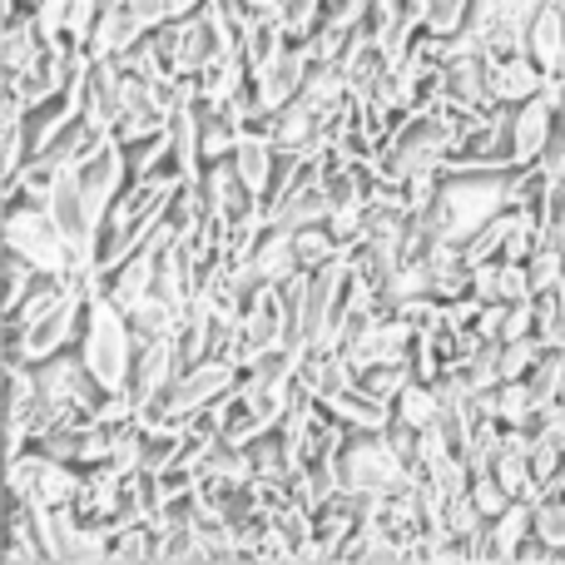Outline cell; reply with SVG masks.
<instances>
[{"label": "cell", "instance_id": "6da1fadb", "mask_svg": "<svg viewBox=\"0 0 565 565\" xmlns=\"http://www.w3.org/2000/svg\"><path fill=\"white\" fill-rule=\"evenodd\" d=\"M501 209H511V169H441V189L427 214L441 244H467Z\"/></svg>", "mask_w": 565, "mask_h": 565}, {"label": "cell", "instance_id": "7a4b0ae2", "mask_svg": "<svg viewBox=\"0 0 565 565\" xmlns=\"http://www.w3.org/2000/svg\"><path fill=\"white\" fill-rule=\"evenodd\" d=\"M135 322L105 292H89L85 302V328H79V362L105 392H129V372H135Z\"/></svg>", "mask_w": 565, "mask_h": 565}, {"label": "cell", "instance_id": "3957f363", "mask_svg": "<svg viewBox=\"0 0 565 565\" xmlns=\"http://www.w3.org/2000/svg\"><path fill=\"white\" fill-rule=\"evenodd\" d=\"M338 477H342V491H352V497H387V491L407 487L412 467L397 451L392 431L377 427V431H352L338 457Z\"/></svg>", "mask_w": 565, "mask_h": 565}, {"label": "cell", "instance_id": "277c9868", "mask_svg": "<svg viewBox=\"0 0 565 565\" xmlns=\"http://www.w3.org/2000/svg\"><path fill=\"white\" fill-rule=\"evenodd\" d=\"M0 244H6V254H20L25 264H35L40 274H70V264H75L50 204H30V199H6Z\"/></svg>", "mask_w": 565, "mask_h": 565}, {"label": "cell", "instance_id": "5b68a950", "mask_svg": "<svg viewBox=\"0 0 565 565\" xmlns=\"http://www.w3.org/2000/svg\"><path fill=\"white\" fill-rule=\"evenodd\" d=\"M238 377H244V367H238V362L204 358V362H194V367L179 372L174 387H169L139 422H169V427H184L189 417H199V412H209L214 402H224L228 392L238 387Z\"/></svg>", "mask_w": 565, "mask_h": 565}, {"label": "cell", "instance_id": "8992f818", "mask_svg": "<svg viewBox=\"0 0 565 565\" xmlns=\"http://www.w3.org/2000/svg\"><path fill=\"white\" fill-rule=\"evenodd\" d=\"M556 115H561V99H556V89H551V79L541 95L511 105V169L536 164V159L546 154L551 139H556Z\"/></svg>", "mask_w": 565, "mask_h": 565}, {"label": "cell", "instance_id": "52a82bcc", "mask_svg": "<svg viewBox=\"0 0 565 565\" xmlns=\"http://www.w3.org/2000/svg\"><path fill=\"white\" fill-rule=\"evenodd\" d=\"M184 372V352H179V338H149L139 342L135 352V372H129V397H135L139 417L174 387V377Z\"/></svg>", "mask_w": 565, "mask_h": 565}, {"label": "cell", "instance_id": "ba28073f", "mask_svg": "<svg viewBox=\"0 0 565 565\" xmlns=\"http://www.w3.org/2000/svg\"><path fill=\"white\" fill-rule=\"evenodd\" d=\"M85 302H89V292L70 288V298L60 302V308L50 312V318H40L35 328L25 332V342H20L15 358H25V362H45V358H55V352L79 348V328H85Z\"/></svg>", "mask_w": 565, "mask_h": 565}, {"label": "cell", "instance_id": "9c48e42d", "mask_svg": "<svg viewBox=\"0 0 565 565\" xmlns=\"http://www.w3.org/2000/svg\"><path fill=\"white\" fill-rule=\"evenodd\" d=\"M308 70H312V60H308V50H302L298 40H288L282 50H274L264 65H254V79H248V85H254L264 115L302 95V85H308Z\"/></svg>", "mask_w": 565, "mask_h": 565}, {"label": "cell", "instance_id": "30bf717a", "mask_svg": "<svg viewBox=\"0 0 565 565\" xmlns=\"http://www.w3.org/2000/svg\"><path fill=\"white\" fill-rule=\"evenodd\" d=\"M487 79L497 105H521V99L541 95L551 75L536 65L531 50H487Z\"/></svg>", "mask_w": 565, "mask_h": 565}, {"label": "cell", "instance_id": "8fae6325", "mask_svg": "<svg viewBox=\"0 0 565 565\" xmlns=\"http://www.w3.org/2000/svg\"><path fill=\"white\" fill-rule=\"evenodd\" d=\"M248 79H254V65H248L244 45L214 50V55L204 60V70L194 75V95L204 99V105H228V99H234Z\"/></svg>", "mask_w": 565, "mask_h": 565}, {"label": "cell", "instance_id": "7c38bea8", "mask_svg": "<svg viewBox=\"0 0 565 565\" xmlns=\"http://www.w3.org/2000/svg\"><path fill=\"white\" fill-rule=\"evenodd\" d=\"M471 292L481 302H526L536 298V282H531L526 258H491L471 268Z\"/></svg>", "mask_w": 565, "mask_h": 565}, {"label": "cell", "instance_id": "4fadbf2b", "mask_svg": "<svg viewBox=\"0 0 565 565\" xmlns=\"http://www.w3.org/2000/svg\"><path fill=\"white\" fill-rule=\"evenodd\" d=\"M228 159H234V169L244 174V184L268 204V189H274V174H278V145L268 139V129H264V125L244 129Z\"/></svg>", "mask_w": 565, "mask_h": 565}, {"label": "cell", "instance_id": "5bb4252c", "mask_svg": "<svg viewBox=\"0 0 565 565\" xmlns=\"http://www.w3.org/2000/svg\"><path fill=\"white\" fill-rule=\"evenodd\" d=\"M318 402L342 422V427H352V431H377V427H387V422H392V407L372 397V392L362 387L358 377H352L348 387H338V392H328V397H318Z\"/></svg>", "mask_w": 565, "mask_h": 565}, {"label": "cell", "instance_id": "9a60e30c", "mask_svg": "<svg viewBox=\"0 0 565 565\" xmlns=\"http://www.w3.org/2000/svg\"><path fill=\"white\" fill-rule=\"evenodd\" d=\"M145 35H149V25L129 10V0H119V6L99 10L95 30H89V55H125V50H135Z\"/></svg>", "mask_w": 565, "mask_h": 565}, {"label": "cell", "instance_id": "2e32d148", "mask_svg": "<svg viewBox=\"0 0 565 565\" xmlns=\"http://www.w3.org/2000/svg\"><path fill=\"white\" fill-rule=\"evenodd\" d=\"M154 292V238H149L139 254H129L119 268L105 274V298H115L119 308H139V302Z\"/></svg>", "mask_w": 565, "mask_h": 565}, {"label": "cell", "instance_id": "e0dca14e", "mask_svg": "<svg viewBox=\"0 0 565 565\" xmlns=\"http://www.w3.org/2000/svg\"><path fill=\"white\" fill-rule=\"evenodd\" d=\"M302 268L298 258V238L288 234V228H274L268 224V234L258 238L254 258H248V274H254L258 282H268V288H278V282H288L292 274Z\"/></svg>", "mask_w": 565, "mask_h": 565}, {"label": "cell", "instance_id": "ac0fdd59", "mask_svg": "<svg viewBox=\"0 0 565 565\" xmlns=\"http://www.w3.org/2000/svg\"><path fill=\"white\" fill-rule=\"evenodd\" d=\"M531 536H536V507L531 501H511L487 526V561H516Z\"/></svg>", "mask_w": 565, "mask_h": 565}, {"label": "cell", "instance_id": "d6986e66", "mask_svg": "<svg viewBox=\"0 0 565 565\" xmlns=\"http://www.w3.org/2000/svg\"><path fill=\"white\" fill-rule=\"evenodd\" d=\"M264 129H268V139H274L278 149H312L318 145V135H322L318 115H312V105L302 95L288 99V105H278V109H268Z\"/></svg>", "mask_w": 565, "mask_h": 565}, {"label": "cell", "instance_id": "ffe728a7", "mask_svg": "<svg viewBox=\"0 0 565 565\" xmlns=\"http://www.w3.org/2000/svg\"><path fill=\"white\" fill-rule=\"evenodd\" d=\"M526 50L536 55V65L546 70V75H565V10L556 0H546V6L536 10V20H531V30H526Z\"/></svg>", "mask_w": 565, "mask_h": 565}, {"label": "cell", "instance_id": "44dd1931", "mask_svg": "<svg viewBox=\"0 0 565 565\" xmlns=\"http://www.w3.org/2000/svg\"><path fill=\"white\" fill-rule=\"evenodd\" d=\"M392 417H397L402 427H412V431L431 427V422L441 417V392H437V382L412 377L407 387L397 392V402H392Z\"/></svg>", "mask_w": 565, "mask_h": 565}, {"label": "cell", "instance_id": "7402d4cb", "mask_svg": "<svg viewBox=\"0 0 565 565\" xmlns=\"http://www.w3.org/2000/svg\"><path fill=\"white\" fill-rule=\"evenodd\" d=\"M491 412H497L507 427H536V412H541V402H536V392H531V382L526 377H501L497 387H491Z\"/></svg>", "mask_w": 565, "mask_h": 565}, {"label": "cell", "instance_id": "603a6c76", "mask_svg": "<svg viewBox=\"0 0 565 565\" xmlns=\"http://www.w3.org/2000/svg\"><path fill=\"white\" fill-rule=\"evenodd\" d=\"M238 135H244V125L228 115V105H204V99H199V139H204V159H209V164L234 154Z\"/></svg>", "mask_w": 565, "mask_h": 565}, {"label": "cell", "instance_id": "cb8c5ba5", "mask_svg": "<svg viewBox=\"0 0 565 565\" xmlns=\"http://www.w3.org/2000/svg\"><path fill=\"white\" fill-rule=\"evenodd\" d=\"M511 228H516V209H501L497 218H487V224H481L477 234L461 244V258H467L471 268H477V264H491V258H507Z\"/></svg>", "mask_w": 565, "mask_h": 565}, {"label": "cell", "instance_id": "d4e9b609", "mask_svg": "<svg viewBox=\"0 0 565 565\" xmlns=\"http://www.w3.org/2000/svg\"><path fill=\"white\" fill-rule=\"evenodd\" d=\"M412 377H417V362H412V358L372 362V367H362V372H358V382H362V387H367L377 402H387V407H392V402H397V392L407 387Z\"/></svg>", "mask_w": 565, "mask_h": 565}, {"label": "cell", "instance_id": "484cf974", "mask_svg": "<svg viewBox=\"0 0 565 565\" xmlns=\"http://www.w3.org/2000/svg\"><path fill=\"white\" fill-rule=\"evenodd\" d=\"M471 15H477V0H427V30L441 40L467 35Z\"/></svg>", "mask_w": 565, "mask_h": 565}, {"label": "cell", "instance_id": "4316f807", "mask_svg": "<svg viewBox=\"0 0 565 565\" xmlns=\"http://www.w3.org/2000/svg\"><path fill=\"white\" fill-rule=\"evenodd\" d=\"M536 507V536L546 541L556 556H565V491H546L531 501Z\"/></svg>", "mask_w": 565, "mask_h": 565}, {"label": "cell", "instance_id": "83f0119b", "mask_svg": "<svg viewBox=\"0 0 565 565\" xmlns=\"http://www.w3.org/2000/svg\"><path fill=\"white\" fill-rule=\"evenodd\" d=\"M526 268H531V282H536V298L551 292V288H561L565 282V248L551 244V238H541L536 254L526 258Z\"/></svg>", "mask_w": 565, "mask_h": 565}, {"label": "cell", "instance_id": "f1b7e54d", "mask_svg": "<svg viewBox=\"0 0 565 565\" xmlns=\"http://www.w3.org/2000/svg\"><path fill=\"white\" fill-rule=\"evenodd\" d=\"M536 332H541V342H546V348L565 352V282L536 298Z\"/></svg>", "mask_w": 565, "mask_h": 565}, {"label": "cell", "instance_id": "f546056e", "mask_svg": "<svg viewBox=\"0 0 565 565\" xmlns=\"http://www.w3.org/2000/svg\"><path fill=\"white\" fill-rule=\"evenodd\" d=\"M541 358H546V342H541V332L501 342V377H531V367H536Z\"/></svg>", "mask_w": 565, "mask_h": 565}, {"label": "cell", "instance_id": "4dcf8cb0", "mask_svg": "<svg viewBox=\"0 0 565 565\" xmlns=\"http://www.w3.org/2000/svg\"><path fill=\"white\" fill-rule=\"evenodd\" d=\"M471 501L481 507V516H487V521H497L516 497H511V491L497 481V471H471Z\"/></svg>", "mask_w": 565, "mask_h": 565}, {"label": "cell", "instance_id": "1f68e13d", "mask_svg": "<svg viewBox=\"0 0 565 565\" xmlns=\"http://www.w3.org/2000/svg\"><path fill=\"white\" fill-rule=\"evenodd\" d=\"M129 10H135V15L154 30V25H164V20L174 15V0H129Z\"/></svg>", "mask_w": 565, "mask_h": 565}, {"label": "cell", "instance_id": "d6a6232c", "mask_svg": "<svg viewBox=\"0 0 565 565\" xmlns=\"http://www.w3.org/2000/svg\"><path fill=\"white\" fill-rule=\"evenodd\" d=\"M546 238L565 248V184H561V194H556V214H551V224H546Z\"/></svg>", "mask_w": 565, "mask_h": 565}, {"label": "cell", "instance_id": "836d02e7", "mask_svg": "<svg viewBox=\"0 0 565 565\" xmlns=\"http://www.w3.org/2000/svg\"><path fill=\"white\" fill-rule=\"evenodd\" d=\"M244 6H254V10H282V0H244Z\"/></svg>", "mask_w": 565, "mask_h": 565}, {"label": "cell", "instance_id": "e575fe53", "mask_svg": "<svg viewBox=\"0 0 565 565\" xmlns=\"http://www.w3.org/2000/svg\"><path fill=\"white\" fill-rule=\"evenodd\" d=\"M551 89H556V99L565 105V75H551Z\"/></svg>", "mask_w": 565, "mask_h": 565}, {"label": "cell", "instance_id": "d590c367", "mask_svg": "<svg viewBox=\"0 0 565 565\" xmlns=\"http://www.w3.org/2000/svg\"><path fill=\"white\" fill-rule=\"evenodd\" d=\"M15 6H40V0H6V15H10Z\"/></svg>", "mask_w": 565, "mask_h": 565}, {"label": "cell", "instance_id": "8d00e7d4", "mask_svg": "<svg viewBox=\"0 0 565 565\" xmlns=\"http://www.w3.org/2000/svg\"><path fill=\"white\" fill-rule=\"evenodd\" d=\"M556 129H561V139H565V105H561V115H556Z\"/></svg>", "mask_w": 565, "mask_h": 565}, {"label": "cell", "instance_id": "74e56055", "mask_svg": "<svg viewBox=\"0 0 565 565\" xmlns=\"http://www.w3.org/2000/svg\"><path fill=\"white\" fill-rule=\"evenodd\" d=\"M556 6H561V10H565V0H556Z\"/></svg>", "mask_w": 565, "mask_h": 565}]
</instances>
